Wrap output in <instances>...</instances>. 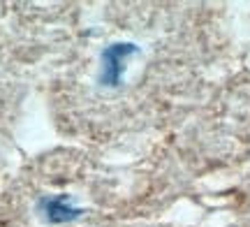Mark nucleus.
Returning <instances> with one entry per match:
<instances>
[{
  "label": "nucleus",
  "instance_id": "nucleus-1",
  "mask_svg": "<svg viewBox=\"0 0 250 227\" xmlns=\"http://www.w3.org/2000/svg\"><path fill=\"white\" fill-rule=\"evenodd\" d=\"M79 195L67 190L40 195L35 202V213L46 227H67L74 225L79 218L86 216V206L79 204Z\"/></svg>",
  "mask_w": 250,
  "mask_h": 227
}]
</instances>
